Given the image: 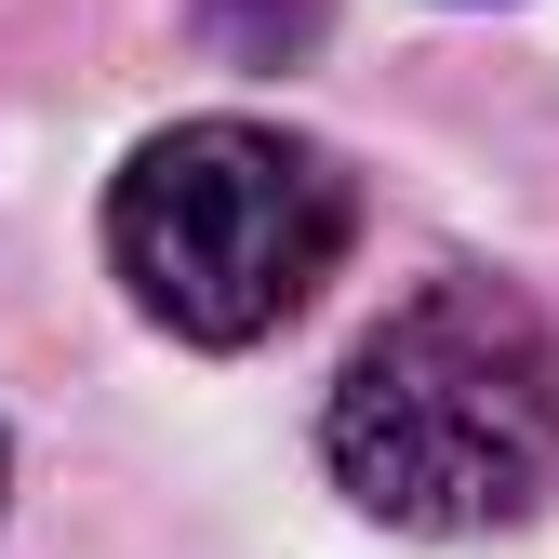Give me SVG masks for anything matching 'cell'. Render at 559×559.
Returning a JSON list of instances; mask_svg holds the SVG:
<instances>
[{
	"label": "cell",
	"instance_id": "cell-1",
	"mask_svg": "<svg viewBox=\"0 0 559 559\" xmlns=\"http://www.w3.org/2000/svg\"><path fill=\"white\" fill-rule=\"evenodd\" d=\"M333 479L400 533H493L559 479V346L520 294L440 280L386 307L320 413Z\"/></svg>",
	"mask_w": 559,
	"mask_h": 559
},
{
	"label": "cell",
	"instance_id": "cell-2",
	"mask_svg": "<svg viewBox=\"0 0 559 559\" xmlns=\"http://www.w3.org/2000/svg\"><path fill=\"white\" fill-rule=\"evenodd\" d=\"M107 253L160 333L253 346L333 280L346 174L307 133H266V120H174L160 147H133V174L107 200Z\"/></svg>",
	"mask_w": 559,
	"mask_h": 559
}]
</instances>
